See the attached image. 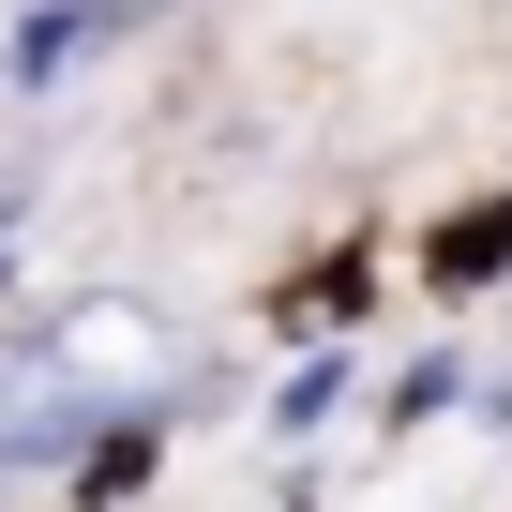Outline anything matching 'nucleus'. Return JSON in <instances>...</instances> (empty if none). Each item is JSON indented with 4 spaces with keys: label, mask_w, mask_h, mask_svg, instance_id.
<instances>
[{
    "label": "nucleus",
    "mask_w": 512,
    "mask_h": 512,
    "mask_svg": "<svg viewBox=\"0 0 512 512\" xmlns=\"http://www.w3.org/2000/svg\"><path fill=\"white\" fill-rule=\"evenodd\" d=\"M497 256H512V196H497V211H482V226H452V241H437V272H452V287H467V272H497Z\"/></svg>",
    "instance_id": "f257e3e1"
},
{
    "label": "nucleus",
    "mask_w": 512,
    "mask_h": 512,
    "mask_svg": "<svg viewBox=\"0 0 512 512\" xmlns=\"http://www.w3.org/2000/svg\"><path fill=\"white\" fill-rule=\"evenodd\" d=\"M0 241H16V226H0Z\"/></svg>",
    "instance_id": "f03ea898"
},
{
    "label": "nucleus",
    "mask_w": 512,
    "mask_h": 512,
    "mask_svg": "<svg viewBox=\"0 0 512 512\" xmlns=\"http://www.w3.org/2000/svg\"><path fill=\"white\" fill-rule=\"evenodd\" d=\"M121 16H136V0H121Z\"/></svg>",
    "instance_id": "7ed1b4c3"
}]
</instances>
